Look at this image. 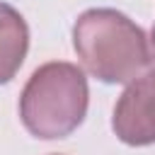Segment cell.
I'll use <instances>...</instances> for the list:
<instances>
[{
    "instance_id": "3957f363",
    "label": "cell",
    "mask_w": 155,
    "mask_h": 155,
    "mask_svg": "<svg viewBox=\"0 0 155 155\" xmlns=\"http://www.w3.org/2000/svg\"><path fill=\"white\" fill-rule=\"evenodd\" d=\"M111 128L126 145L140 148L155 143V68H148L126 85L114 104Z\"/></svg>"
},
{
    "instance_id": "5b68a950",
    "label": "cell",
    "mask_w": 155,
    "mask_h": 155,
    "mask_svg": "<svg viewBox=\"0 0 155 155\" xmlns=\"http://www.w3.org/2000/svg\"><path fill=\"white\" fill-rule=\"evenodd\" d=\"M150 68H155V24H153V29H150Z\"/></svg>"
},
{
    "instance_id": "7a4b0ae2",
    "label": "cell",
    "mask_w": 155,
    "mask_h": 155,
    "mask_svg": "<svg viewBox=\"0 0 155 155\" xmlns=\"http://www.w3.org/2000/svg\"><path fill=\"white\" fill-rule=\"evenodd\" d=\"M90 90L82 68L68 61L39 65L19 94V119L41 140L70 136L87 116Z\"/></svg>"
},
{
    "instance_id": "277c9868",
    "label": "cell",
    "mask_w": 155,
    "mask_h": 155,
    "mask_svg": "<svg viewBox=\"0 0 155 155\" xmlns=\"http://www.w3.org/2000/svg\"><path fill=\"white\" fill-rule=\"evenodd\" d=\"M29 51V27L7 2H0V85L10 82Z\"/></svg>"
},
{
    "instance_id": "6da1fadb",
    "label": "cell",
    "mask_w": 155,
    "mask_h": 155,
    "mask_svg": "<svg viewBox=\"0 0 155 155\" xmlns=\"http://www.w3.org/2000/svg\"><path fill=\"white\" fill-rule=\"evenodd\" d=\"M73 48L82 68L107 85H128L150 68L145 31L114 7L85 10L73 24Z\"/></svg>"
}]
</instances>
